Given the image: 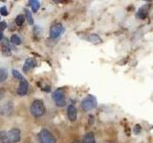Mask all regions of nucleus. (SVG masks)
<instances>
[{
	"mask_svg": "<svg viewBox=\"0 0 153 143\" xmlns=\"http://www.w3.org/2000/svg\"><path fill=\"white\" fill-rule=\"evenodd\" d=\"M31 113L33 116H41L45 113V106L41 100H35L31 105Z\"/></svg>",
	"mask_w": 153,
	"mask_h": 143,
	"instance_id": "1",
	"label": "nucleus"
},
{
	"mask_svg": "<svg viewBox=\"0 0 153 143\" xmlns=\"http://www.w3.org/2000/svg\"><path fill=\"white\" fill-rule=\"evenodd\" d=\"M81 107H82V109L86 112L91 111V110H93L97 107V99H96V97H93V95H88V97H86L82 100Z\"/></svg>",
	"mask_w": 153,
	"mask_h": 143,
	"instance_id": "2",
	"label": "nucleus"
},
{
	"mask_svg": "<svg viewBox=\"0 0 153 143\" xmlns=\"http://www.w3.org/2000/svg\"><path fill=\"white\" fill-rule=\"evenodd\" d=\"M38 139L40 143H56V138L52 133L48 131L43 129L38 133Z\"/></svg>",
	"mask_w": 153,
	"mask_h": 143,
	"instance_id": "3",
	"label": "nucleus"
},
{
	"mask_svg": "<svg viewBox=\"0 0 153 143\" xmlns=\"http://www.w3.org/2000/svg\"><path fill=\"white\" fill-rule=\"evenodd\" d=\"M53 99L59 107H63L65 105V95L62 89H57L53 93Z\"/></svg>",
	"mask_w": 153,
	"mask_h": 143,
	"instance_id": "4",
	"label": "nucleus"
},
{
	"mask_svg": "<svg viewBox=\"0 0 153 143\" xmlns=\"http://www.w3.org/2000/svg\"><path fill=\"white\" fill-rule=\"evenodd\" d=\"M8 138L11 143H16L20 140V130L17 128H13L7 132Z\"/></svg>",
	"mask_w": 153,
	"mask_h": 143,
	"instance_id": "5",
	"label": "nucleus"
},
{
	"mask_svg": "<svg viewBox=\"0 0 153 143\" xmlns=\"http://www.w3.org/2000/svg\"><path fill=\"white\" fill-rule=\"evenodd\" d=\"M64 29L62 24L60 23H56L54 24L52 27H51V30H50V36L52 38H57L59 36H60V35L63 32Z\"/></svg>",
	"mask_w": 153,
	"mask_h": 143,
	"instance_id": "6",
	"label": "nucleus"
},
{
	"mask_svg": "<svg viewBox=\"0 0 153 143\" xmlns=\"http://www.w3.org/2000/svg\"><path fill=\"white\" fill-rule=\"evenodd\" d=\"M28 88H29L28 81L26 79H23L20 81V83H19L16 92L19 95H25L28 92Z\"/></svg>",
	"mask_w": 153,
	"mask_h": 143,
	"instance_id": "7",
	"label": "nucleus"
},
{
	"mask_svg": "<svg viewBox=\"0 0 153 143\" xmlns=\"http://www.w3.org/2000/svg\"><path fill=\"white\" fill-rule=\"evenodd\" d=\"M76 114H78L76 108L74 106V105H69L68 108H67V116H68V118L70 119V121H76Z\"/></svg>",
	"mask_w": 153,
	"mask_h": 143,
	"instance_id": "8",
	"label": "nucleus"
},
{
	"mask_svg": "<svg viewBox=\"0 0 153 143\" xmlns=\"http://www.w3.org/2000/svg\"><path fill=\"white\" fill-rule=\"evenodd\" d=\"M149 7H150L149 4H146V5H143V7H141L140 10H139L138 13H137V17L140 18V19H145L148 14Z\"/></svg>",
	"mask_w": 153,
	"mask_h": 143,
	"instance_id": "9",
	"label": "nucleus"
},
{
	"mask_svg": "<svg viewBox=\"0 0 153 143\" xmlns=\"http://www.w3.org/2000/svg\"><path fill=\"white\" fill-rule=\"evenodd\" d=\"M36 65V62L33 58H28L25 63H24V66H23V72L24 73H27V72L30 71L32 68H33Z\"/></svg>",
	"mask_w": 153,
	"mask_h": 143,
	"instance_id": "10",
	"label": "nucleus"
},
{
	"mask_svg": "<svg viewBox=\"0 0 153 143\" xmlns=\"http://www.w3.org/2000/svg\"><path fill=\"white\" fill-rule=\"evenodd\" d=\"M13 111V105L11 102H7L2 107H0V114H10Z\"/></svg>",
	"mask_w": 153,
	"mask_h": 143,
	"instance_id": "11",
	"label": "nucleus"
},
{
	"mask_svg": "<svg viewBox=\"0 0 153 143\" xmlns=\"http://www.w3.org/2000/svg\"><path fill=\"white\" fill-rule=\"evenodd\" d=\"M83 143H96L93 133H87L83 137Z\"/></svg>",
	"mask_w": 153,
	"mask_h": 143,
	"instance_id": "12",
	"label": "nucleus"
},
{
	"mask_svg": "<svg viewBox=\"0 0 153 143\" xmlns=\"http://www.w3.org/2000/svg\"><path fill=\"white\" fill-rule=\"evenodd\" d=\"M2 51L7 55L11 54V46H10V44L8 43L7 39H4V42L2 43Z\"/></svg>",
	"mask_w": 153,
	"mask_h": 143,
	"instance_id": "13",
	"label": "nucleus"
},
{
	"mask_svg": "<svg viewBox=\"0 0 153 143\" xmlns=\"http://www.w3.org/2000/svg\"><path fill=\"white\" fill-rule=\"evenodd\" d=\"M8 77V72L6 69L0 68V82H3Z\"/></svg>",
	"mask_w": 153,
	"mask_h": 143,
	"instance_id": "14",
	"label": "nucleus"
},
{
	"mask_svg": "<svg viewBox=\"0 0 153 143\" xmlns=\"http://www.w3.org/2000/svg\"><path fill=\"white\" fill-rule=\"evenodd\" d=\"M30 4L32 6V10H33V13H36L38 11V9L40 7V4L36 0H33V1H30Z\"/></svg>",
	"mask_w": 153,
	"mask_h": 143,
	"instance_id": "15",
	"label": "nucleus"
},
{
	"mask_svg": "<svg viewBox=\"0 0 153 143\" xmlns=\"http://www.w3.org/2000/svg\"><path fill=\"white\" fill-rule=\"evenodd\" d=\"M0 141H1V143H11L8 138L7 132H0Z\"/></svg>",
	"mask_w": 153,
	"mask_h": 143,
	"instance_id": "16",
	"label": "nucleus"
},
{
	"mask_svg": "<svg viewBox=\"0 0 153 143\" xmlns=\"http://www.w3.org/2000/svg\"><path fill=\"white\" fill-rule=\"evenodd\" d=\"M25 16L23 15V14H19V15L16 16V25L17 26H22L23 25V23L24 21H25Z\"/></svg>",
	"mask_w": 153,
	"mask_h": 143,
	"instance_id": "17",
	"label": "nucleus"
},
{
	"mask_svg": "<svg viewBox=\"0 0 153 143\" xmlns=\"http://www.w3.org/2000/svg\"><path fill=\"white\" fill-rule=\"evenodd\" d=\"M25 18L27 19L28 23L30 24V25H33V16H32V13L29 11V10H25Z\"/></svg>",
	"mask_w": 153,
	"mask_h": 143,
	"instance_id": "18",
	"label": "nucleus"
},
{
	"mask_svg": "<svg viewBox=\"0 0 153 143\" xmlns=\"http://www.w3.org/2000/svg\"><path fill=\"white\" fill-rule=\"evenodd\" d=\"M88 39L93 43H100L102 42V39H100L97 35H91Z\"/></svg>",
	"mask_w": 153,
	"mask_h": 143,
	"instance_id": "19",
	"label": "nucleus"
},
{
	"mask_svg": "<svg viewBox=\"0 0 153 143\" xmlns=\"http://www.w3.org/2000/svg\"><path fill=\"white\" fill-rule=\"evenodd\" d=\"M11 43H13V44H14V45H19L21 43L20 37L17 36V35H13L11 37Z\"/></svg>",
	"mask_w": 153,
	"mask_h": 143,
	"instance_id": "20",
	"label": "nucleus"
},
{
	"mask_svg": "<svg viewBox=\"0 0 153 143\" xmlns=\"http://www.w3.org/2000/svg\"><path fill=\"white\" fill-rule=\"evenodd\" d=\"M13 75L16 78H17L18 80H23L24 78H23V76L20 74V73H19L18 71H16V70H13Z\"/></svg>",
	"mask_w": 153,
	"mask_h": 143,
	"instance_id": "21",
	"label": "nucleus"
},
{
	"mask_svg": "<svg viewBox=\"0 0 153 143\" xmlns=\"http://www.w3.org/2000/svg\"><path fill=\"white\" fill-rule=\"evenodd\" d=\"M0 14H1L2 16H7L8 15V10L5 6L0 8Z\"/></svg>",
	"mask_w": 153,
	"mask_h": 143,
	"instance_id": "22",
	"label": "nucleus"
},
{
	"mask_svg": "<svg viewBox=\"0 0 153 143\" xmlns=\"http://www.w3.org/2000/svg\"><path fill=\"white\" fill-rule=\"evenodd\" d=\"M6 28H7V24H6V22H4V21H1V22H0V32L4 31Z\"/></svg>",
	"mask_w": 153,
	"mask_h": 143,
	"instance_id": "23",
	"label": "nucleus"
},
{
	"mask_svg": "<svg viewBox=\"0 0 153 143\" xmlns=\"http://www.w3.org/2000/svg\"><path fill=\"white\" fill-rule=\"evenodd\" d=\"M4 94H5L4 90H0V99H2V98H3V97H4Z\"/></svg>",
	"mask_w": 153,
	"mask_h": 143,
	"instance_id": "24",
	"label": "nucleus"
},
{
	"mask_svg": "<svg viewBox=\"0 0 153 143\" xmlns=\"http://www.w3.org/2000/svg\"><path fill=\"white\" fill-rule=\"evenodd\" d=\"M2 38H3V33H2V32H0V41H1Z\"/></svg>",
	"mask_w": 153,
	"mask_h": 143,
	"instance_id": "25",
	"label": "nucleus"
},
{
	"mask_svg": "<svg viewBox=\"0 0 153 143\" xmlns=\"http://www.w3.org/2000/svg\"><path fill=\"white\" fill-rule=\"evenodd\" d=\"M72 143H79V141H74V142H72Z\"/></svg>",
	"mask_w": 153,
	"mask_h": 143,
	"instance_id": "26",
	"label": "nucleus"
}]
</instances>
